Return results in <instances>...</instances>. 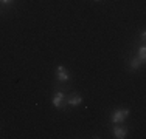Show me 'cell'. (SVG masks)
Returning a JSON list of instances; mask_svg holds the SVG:
<instances>
[{
	"mask_svg": "<svg viewBox=\"0 0 146 139\" xmlns=\"http://www.w3.org/2000/svg\"><path fill=\"white\" fill-rule=\"evenodd\" d=\"M127 116H129V110L121 108V110L113 111V114L110 116V121H112V124H121V122H124V119H126Z\"/></svg>",
	"mask_w": 146,
	"mask_h": 139,
	"instance_id": "obj_1",
	"label": "cell"
},
{
	"mask_svg": "<svg viewBox=\"0 0 146 139\" xmlns=\"http://www.w3.org/2000/svg\"><path fill=\"white\" fill-rule=\"evenodd\" d=\"M51 102H53V105L56 107V108H62V107H64V104H65V96H64V93H56V94H54V97L51 99Z\"/></svg>",
	"mask_w": 146,
	"mask_h": 139,
	"instance_id": "obj_2",
	"label": "cell"
},
{
	"mask_svg": "<svg viewBox=\"0 0 146 139\" xmlns=\"http://www.w3.org/2000/svg\"><path fill=\"white\" fill-rule=\"evenodd\" d=\"M56 77H58L59 82H67L70 76H68L67 70H65L64 67H58V74H56Z\"/></svg>",
	"mask_w": 146,
	"mask_h": 139,
	"instance_id": "obj_3",
	"label": "cell"
},
{
	"mask_svg": "<svg viewBox=\"0 0 146 139\" xmlns=\"http://www.w3.org/2000/svg\"><path fill=\"white\" fill-rule=\"evenodd\" d=\"M65 102H67L68 105L76 107V105H79V104L82 102V97L79 94H70V96H68V99H65Z\"/></svg>",
	"mask_w": 146,
	"mask_h": 139,
	"instance_id": "obj_4",
	"label": "cell"
},
{
	"mask_svg": "<svg viewBox=\"0 0 146 139\" xmlns=\"http://www.w3.org/2000/svg\"><path fill=\"white\" fill-rule=\"evenodd\" d=\"M126 134H127V128H124V127H115L113 128V136L117 139H124Z\"/></svg>",
	"mask_w": 146,
	"mask_h": 139,
	"instance_id": "obj_5",
	"label": "cell"
},
{
	"mask_svg": "<svg viewBox=\"0 0 146 139\" xmlns=\"http://www.w3.org/2000/svg\"><path fill=\"white\" fill-rule=\"evenodd\" d=\"M140 65H141V60L138 57H134L131 60V68H134V70H138L140 68Z\"/></svg>",
	"mask_w": 146,
	"mask_h": 139,
	"instance_id": "obj_6",
	"label": "cell"
},
{
	"mask_svg": "<svg viewBox=\"0 0 146 139\" xmlns=\"http://www.w3.org/2000/svg\"><path fill=\"white\" fill-rule=\"evenodd\" d=\"M145 57H146V48L145 47H140V50H138V59L143 62Z\"/></svg>",
	"mask_w": 146,
	"mask_h": 139,
	"instance_id": "obj_7",
	"label": "cell"
},
{
	"mask_svg": "<svg viewBox=\"0 0 146 139\" xmlns=\"http://www.w3.org/2000/svg\"><path fill=\"white\" fill-rule=\"evenodd\" d=\"M0 2H2L3 5H8V3H13L14 0H0Z\"/></svg>",
	"mask_w": 146,
	"mask_h": 139,
	"instance_id": "obj_8",
	"label": "cell"
},
{
	"mask_svg": "<svg viewBox=\"0 0 146 139\" xmlns=\"http://www.w3.org/2000/svg\"><path fill=\"white\" fill-rule=\"evenodd\" d=\"M95 2H100V0H95Z\"/></svg>",
	"mask_w": 146,
	"mask_h": 139,
	"instance_id": "obj_9",
	"label": "cell"
}]
</instances>
